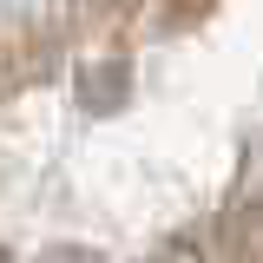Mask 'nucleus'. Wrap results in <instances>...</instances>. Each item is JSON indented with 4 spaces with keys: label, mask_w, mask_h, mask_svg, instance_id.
I'll use <instances>...</instances> for the list:
<instances>
[{
    "label": "nucleus",
    "mask_w": 263,
    "mask_h": 263,
    "mask_svg": "<svg viewBox=\"0 0 263 263\" xmlns=\"http://www.w3.org/2000/svg\"><path fill=\"white\" fill-rule=\"evenodd\" d=\"M230 257L237 263H263V191L230 217Z\"/></svg>",
    "instance_id": "obj_1"
},
{
    "label": "nucleus",
    "mask_w": 263,
    "mask_h": 263,
    "mask_svg": "<svg viewBox=\"0 0 263 263\" xmlns=\"http://www.w3.org/2000/svg\"><path fill=\"white\" fill-rule=\"evenodd\" d=\"M79 92H86V105H119V99H125V66H119V60H99V66H86Z\"/></svg>",
    "instance_id": "obj_2"
},
{
    "label": "nucleus",
    "mask_w": 263,
    "mask_h": 263,
    "mask_svg": "<svg viewBox=\"0 0 263 263\" xmlns=\"http://www.w3.org/2000/svg\"><path fill=\"white\" fill-rule=\"evenodd\" d=\"M152 263H211V257H204L197 243H184V237H178V243H164V250H158Z\"/></svg>",
    "instance_id": "obj_3"
},
{
    "label": "nucleus",
    "mask_w": 263,
    "mask_h": 263,
    "mask_svg": "<svg viewBox=\"0 0 263 263\" xmlns=\"http://www.w3.org/2000/svg\"><path fill=\"white\" fill-rule=\"evenodd\" d=\"M40 263H99V257H92V250H72V243H53Z\"/></svg>",
    "instance_id": "obj_4"
}]
</instances>
